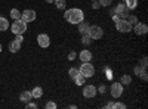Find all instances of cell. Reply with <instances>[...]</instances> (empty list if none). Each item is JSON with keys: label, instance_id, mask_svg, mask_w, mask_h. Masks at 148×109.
I'll return each mask as SVG.
<instances>
[{"label": "cell", "instance_id": "6da1fadb", "mask_svg": "<svg viewBox=\"0 0 148 109\" xmlns=\"http://www.w3.org/2000/svg\"><path fill=\"white\" fill-rule=\"evenodd\" d=\"M64 18H65L67 22L74 24V25H79V24L84 19V14H83V10L79 9V7H71V9L65 10Z\"/></svg>", "mask_w": 148, "mask_h": 109}, {"label": "cell", "instance_id": "7a4b0ae2", "mask_svg": "<svg viewBox=\"0 0 148 109\" xmlns=\"http://www.w3.org/2000/svg\"><path fill=\"white\" fill-rule=\"evenodd\" d=\"M10 31L14 32L15 35H16V34H24V32L27 31V22H24L22 19L14 21V24L10 25Z\"/></svg>", "mask_w": 148, "mask_h": 109}, {"label": "cell", "instance_id": "3957f363", "mask_svg": "<svg viewBox=\"0 0 148 109\" xmlns=\"http://www.w3.org/2000/svg\"><path fill=\"white\" fill-rule=\"evenodd\" d=\"M79 71H80V74L84 75L86 78H89V77H93V75H95V68H93V65H92L90 62H83Z\"/></svg>", "mask_w": 148, "mask_h": 109}, {"label": "cell", "instance_id": "277c9868", "mask_svg": "<svg viewBox=\"0 0 148 109\" xmlns=\"http://www.w3.org/2000/svg\"><path fill=\"white\" fill-rule=\"evenodd\" d=\"M88 34L90 35L92 40H99V39L104 37V30H102L99 25H90Z\"/></svg>", "mask_w": 148, "mask_h": 109}, {"label": "cell", "instance_id": "5b68a950", "mask_svg": "<svg viewBox=\"0 0 148 109\" xmlns=\"http://www.w3.org/2000/svg\"><path fill=\"white\" fill-rule=\"evenodd\" d=\"M114 14H117L120 19H127V16H129V9L126 7L125 2H120V3L116 6Z\"/></svg>", "mask_w": 148, "mask_h": 109}, {"label": "cell", "instance_id": "8992f818", "mask_svg": "<svg viewBox=\"0 0 148 109\" xmlns=\"http://www.w3.org/2000/svg\"><path fill=\"white\" fill-rule=\"evenodd\" d=\"M116 28H117L119 32H129V31H132V25L129 24L127 19H119L116 22Z\"/></svg>", "mask_w": 148, "mask_h": 109}, {"label": "cell", "instance_id": "52a82bcc", "mask_svg": "<svg viewBox=\"0 0 148 109\" xmlns=\"http://www.w3.org/2000/svg\"><path fill=\"white\" fill-rule=\"evenodd\" d=\"M132 30L135 31V34H136V35H145V34L148 32V27H147V24H144V22L133 24Z\"/></svg>", "mask_w": 148, "mask_h": 109}, {"label": "cell", "instance_id": "ba28073f", "mask_svg": "<svg viewBox=\"0 0 148 109\" xmlns=\"http://www.w3.org/2000/svg\"><path fill=\"white\" fill-rule=\"evenodd\" d=\"M110 93H111V96L113 97H120V96L123 94V84L121 83H114L113 86H111V89H110Z\"/></svg>", "mask_w": 148, "mask_h": 109}, {"label": "cell", "instance_id": "9c48e42d", "mask_svg": "<svg viewBox=\"0 0 148 109\" xmlns=\"http://www.w3.org/2000/svg\"><path fill=\"white\" fill-rule=\"evenodd\" d=\"M21 19L24 21V22H33L34 19H36V12L33 10V9H25L21 14Z\"/></svg>", "mask_w": 148, "mask_h": 109}, {"label": "cell", "instance_id": "30bf717a", "mask_svg": "<svg viewBox=\"0 0 148 109\" xmlns=\"http://www.w3.org/2000/svg\"><path fill=\"white\" fill-rule=\"evenodd\" d=\"M98 93V90H96V87L95 86H92V84H89V86H86V87H83V96L86 99H92V97H95V94Z\"/></svg>", "mask_w": 148, "mask_h": 109}, {"label": "cell", "instance_id": "8fae6325", "mask_svg": "<svg viewBox=\"0 0 148 109\" xmlns=\"http://www.w3.org/2000/svg\"><path fill=\"white\" fill-rule=\"evenodd\" d=\"M37 44H39L40 47H43V49L49 47V44H51V39H49V35L47 34H39V35H37Z\"/></svg>", "mask_w": 148, "mask_h": 109}, {"label": "cell", "instance_id": "7c38bea8", "mask_svg": "<svg viewBox=\"0 0 148 109\" xmlns=\"http://www.w3.org/2000/svg\"><path fill=\"white\" fill-rule=\"evenodd\" d=\"M79 58H80L82 62H90V60H92V52L88 50V49H84V50L80 52Z\"/></svg>", "mask_w": 148, "mask_h": 109}, {"label": "cell", "instance_id": "4fadbf2b", "mask_svg": "<svg viewBox=\"0 0 148 109\" xmlns=\"http://www.w3.org/2000/svg\"><path fill=\"white\" fill-rule=\"evenodd\" d=\"M19 49H21V43H18L16 40H12L9 43V52L16 53V52H19Z\"/></svg>", "mask_w": 148, "mask_h": 109}, {"label": "cell", "instance_id": "5bb4252c", "mask_svg": "<svg viewBox=\"0 0 148 109\" xmlns=\"http://www.w3.org/2000/svg\"><path fill=\"white\" fill-rule=\"evenodd\" d=\"M31 99H33L31 91H22V93L19 94V100H21L22 103H28Z\"/></svg>", "mask_w": 148, "mask_h": 109}, {"label": "cell", "instance_id": "9a60e30c", "mask_svg": "<svg viewBox=\"0 0 148 109\" xmlns=\"http://www.w3.org/2000/svg\"><path fill=\"white\" fill-rule=\"evenodd\" d=\"M89 27H90V24H88V22L82 21V22L79 24V31H80V34H88Z\"/></svg>", "mask_w": 148, "mask_h": 109}, {"label": "cell", "instance_id": "2e32d148", "mask_svg": "<svg viewBox=\"0 0 148 109\" xmlns=\"http://www.w3.org/2000/svg\"><path fill=\"white\" fill-rule=\"evenodd\" d=\"M31 96H33L34 99L42 97V96H43V89H42V87H34L33 91H31Z\"/></svg>", "mask_w": 148, "mask_h": 109}, {"label": "cell", "instance_id": "e0dca14e", "mask_svg": "<svg viewBox=\"0 0 148 109\" xmlns=\"http://www.w3.org/2000/svg\"><path fill=\"white\" fill-rule=\"evenodd\" d=\"M9 28V21L5 16H0V31H6Z\"/></svg>", "mask_w": 148, "mask_h": 109}, {"label": "cell", "instance_id": "ac0fdd59", "mask_svg": "<svg viewBox=\"0 0 148 109\" xmlns=\"http://www.w3.org/2000/svg\"><path fill=\"white\" fill-rule=\"evenodd\" d=\"M125 5H126V7H127L129 10L136 9V6H138V0H125Z\"/></svg>", "mask_w": 148, "mask_h": 109}, {"label": "cell", "instance_id": "d6986e66", "mask_svg": "<svg viewBox=\"0 0 148 109\" xmlns=\"http://www.w3.org/2000/svg\"><path fill=\"white\" fill-rule=\"evenodd\" d=\"M53 3H55L56 9H59V10H64L65 9V5H67L65 0H53Z\"/></svg>", "mask_w": 148, "mask_h": 109}, {"label": "cell", "instance_id": "ffe728a7", "mask_svg": "<svg viewBox=\"0 0 148 109\" xmlns=\"http://www.w3.org/2000/svg\"><path fill=\"white\" fill-rule=\"evenodd\" d=\"M10 18L14 19V21L21 19V12H19L18 9H12V10H10Z\"/></svg>", "mask_w": 148, "mask_h": 109}, {"label": "cell", "instance_id": "44dd1931", "mask_svg": "<svg viewBox=\"0 0 148 109\" xmlns=\"http://www.w3.org/2000/svg\"><path fill=\"white\" fill-rule=\"evenodd\" d=\"M84 81H86V77H84V75H82V74H79L76 78H74V83H76L77 86H83Z\"/></svg>", "mask_w": 148, "mask_h": 109}, {"label": "cell", "instance_id": "7402d4cb", "mask_svg": "<svg viewBox=\"0 0 148 109\" xmlns=\"http://www.w3.org/2000/svg\"><path fill=\"white\" fill-rule=\"evenodd\" d=\"M80 74V71H79V68H70V71H68V75H70V78H76L77 75Z\"/></svg>", "mask_w": 148, "mask_h": 109}, {"label": "cell", "instance_id": "603a6c76", "mask_svg": "<svg viewBox=\"0 0 148 109\" xmlns=\"http://www.w3.org/2000/svg\"><path fill=\"white\" fill-rule=\"evenodd\" d=\"M82 43L84 46H89L92 43V39H90V35L89 34H83V39H82Z\"/></svg>", "mask_w": 148, "mask_h": 109}, {"label": "cell", "instance_id": "cb8c5ba5", "mask_svg": "<svg viewBox=\"0 0 148 109\" xmlns=\"http://www.w3.org/2000/svg\"><path fill=\"white\" fill-rule=\"evenodd\" d=\"M123 86H125V84H130L132 83V77L130 75H121V81H120Z\"/></svg>", "mask_w": 148, "mask_h": 109}, {"label": "cell", "instance_id": "d4e9b609", "mask_svg": "<svg viewBox=\"0 0 148 109\" xmlns=\"http://www.w3.org/2000/svg\"><path fill=\"white\" fill-rule=\"evenodd\" d=\"M141 80H144V81H147L148 80V74H147V68H142L141 69V72H139V75H138Z\"/></svg>", "mask_w": 148, "mask_h": 109}, {"label": "cell", "instance_id": "484cf974", "mask_svg": "<svg viewBox=\"0 0 148 109\" xmlns=\"http://www.w3.org/2000/svg\"><path fill=\"white\" fill-rule=\"evenodd\" d=\"M98 2H99L101 6H110L111 3H113V0H98Z\"/></svg>", "mask_w": 148, "mask_h": 109}, {"label": "cell", "instance_id": "4316f807", "mask_svg": "<svg viewBox=\"0 0 148 109\" xmlns=\"http://www.w3.org/2000/svg\"><path fill=\"white\" fill-rule=\"evenodd\" d=\"M127 21H129L130 25H133V24H136V22H138V18L135 16V15H132V16H129V19H127Z\"/></svg>", "mask_w": 148, "mask_h": 109}, {"label": "cell", "instance_id": "83f0119b", "mask_svg": "<svg viewBox=\"0 0 148 109\" xmlns=\"http://www.w3.org/2000/svg\"><path fill=\"white\" fill-rule=\"evenodd\" d=\"M46 109H56V103H53V102H47V103H46Z\"/></svg>", "mask_w": 148, "mask_h": 109}, {"label": "cell", "instance_id": "f1b7e54d", "mask_svg": "<svg viewBox=\"0 0 148 109\" xmlns=\"http://www.w3.org/2000/svg\"><path fill=\"white\" fill-rule=\"evenodd\" d=\"M147 62H148V59H147V56H144V58L141 59V66H142V68H147V65H148Z\"/></svg>", "mask_w": 148, "mask_h": 109}, {"label": "cell", "instance_id": "f546056e", "mask_svg": "<svg viewBox=\"0 0 148 109\" xmlns=\"http://www.w3.org/2000/svg\"><path fill=\"white\" fill-rule=\"evenodd\" d=\"M141 69H142V66H141V65H136V66H135V68H133V72H135V75H139Z\"/></svg>", "mask_w": 148, "mask_h": 109}, {"label": "cell", "instance_id": "4dcf8cb0", "mask_svg": "<svg viewBox=\"0 0 148 109\" xmlns=\"http://www.w3.org/2000/svg\"><path fill=\"white\" fill-rule=\"evenodd\" d=\"M114 108H119V109H125V108H126V105H125V103H120V102H116V103H114Z\"/></svg>", "mask_w": 148, "mask_h": 109}, {"label": "cell", "instance_id": "1f68e13d", "mask_svg": "<svg viewBox=\"0 0 148 109\" xmlns=\"http://www.w3.org/2000/svg\"><path fill=\"white\" fill-rule=\"evenodd\" d=\"M76 58H77L76 52H70V53H68V59H70V60H74V59H76Z\"/></svg>", "mask_w": 148, "mask_h": 109}, {"label": "cell", "instance_id": "d6a6232c", "mask_svg": "<svg viewBox=\"0 0 148 109\" xmlns=\"http://www.w3.org/2000/svg\"><path fill=\"white\" fill-rule=\"evenodd\" d=\"M96 90H98V91H99V93H102V94H104V93L107 91V87H105V86H104V84H102V86H99V89H96Z\"/></svg>", "mask_w": 148, "mask_h": 109}, {"label": "cell", "instance_id": "836d02e7", "mask_svg": "<svg viewBox=\"0 0 148 109\" xmlns=\"http://www.w3.org/2000/svg\"><path fill=\"white\" fill-rule=\"evenodd\" d=\"M99 7H101L99 2H98V0H95V2H93V9H99Z\"/></svg>", "mask_w": 148, "mask_h": 109}, {"label": "cell", "instance_id": "e575fe53", "mask_svg": "<svg viewBox=\"0 0 148 109\" xmlns=\"http://www.w3.org/2000/svg\"><path fill=\"white\" fill-rule=\"evenodd\" d=\"M27 108H28V109H31V108H33V109H36V108H37V105H36V103H30V102H28V103H27Z\"/></svg>", "mask_w": 148, "mask_h": 109}, {"label": "cell", "instance_id": "d590c367", "mask_svg": "<svg viewBox=\"0 0 148 109\" xmlns=\"http://www.w3.org/2000/svg\"><path fill=\"white\" fill-rule=\"evenodd\" d=\"M113 15H114V16H113V21H114V22H117V21L120 19V18H119V15H117V14H113Z\"/></svg>", "mask_w": 148, "mask_h": 109}, {"label": "cell", "instance_id": "8d00e7d4", "mask_svg": "<svg viewBox=\"0 0 148 109\" xmlns=\"http://www.w3.org/2000/svg\"><path fill=\"white\" fill-rule=\"evenodd\" d=\"M107 108H108V109H111V108H114V103H113V102H110V103H107Z\"/></svg>", "mask_w": 148, "mask_h": 109}, {"label": "cell", "instance_id": "74e56055", "mask_svg": "<svg viewBox=\"0 0 148 109\" xmlns=\"http://www.w3.org/2000/svg\"><path fill=\"white\" fill-rule=\"evenodd\" d=\"M46 2H47V3H53V0H46Z\"/></svg>", "mask_w": 148, "mask_h": 109}, {"label": "cell", "instance_id": "f35d334b", "mask_svg": "<svg viewBox=\"0 0 148 109\" xmlns=\"http://www.w3.org/2000/svg\"><path fill=\"white\" fill-rule=\"evenodd\" d=\"M2 49H3V47H2V43H0V52H2Z\"/></svg>", "mask_w": 148, "mask_h": 109}, {"label": "cell", "instance_id": "ab89813d", "mask_svg": "<svg viewBox=\"0 0 148 109\" xmlns=\"http://www.w3.org/2000/svg\"><path fill=\"white\" fill-rule=\"evenodd\" d=\"M92 2H95V0H92Z\"/></svg>", "mask_w": 148, "mask_h": 109}]
</instances>
